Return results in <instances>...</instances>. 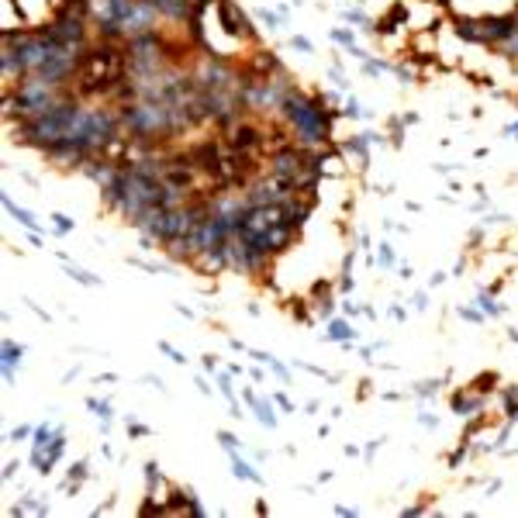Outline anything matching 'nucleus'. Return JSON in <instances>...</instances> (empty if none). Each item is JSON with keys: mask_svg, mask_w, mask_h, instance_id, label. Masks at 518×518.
Returning a JSON list of instances; mask_svg holds the SVG:
<instances>
[{"mask_svg": "<svg viewBox=\"0 0 518 518\" xmlns=\"http://www.w3.org/2000/svg\"><path fill=\"white\" fill-rule=\"evenodd\" d=\"M25 356V349L21 346H14L11 339H4V380L11 384L14 380V366H18V360Z\"/></svg>", "mask_w": 518, "mask_h": 518, "instance_id": "20e7f679", "label": "nucleus"}, {"mask_svg": "<svg viewBox=\"0 0 518 518\" xmlns=\"http://www.w3.org/2000/svg\"><path fill=\"white\" fill-rule=\"evenodd\" d=\"M52 221H56V228H59V231H70V228H73V221H70L66 214H52Z\"/></svg>", "mask_w": 518, "mask_h": 518, "instance_id": "9d476101", "label": "nucleus"}, {"mask_svg": "<svg viewBox=\"0 0 518 518\" xmlns=\"http://www.w3.org/2000/svg\"><path fill=\"white\" fill-rule=\"evenodd\" d=\"M480 308H484L487 315H497V311H501V308H497V304H494V301H490L487 294H480Z\"/></svg>", "mask_w": 518, "mask_h": 518, "instance_id": "9b49d317", "label": "nucleus"}, {"mask_svg": "<svg viewBox=\"0 0 518 518\" xmlns=\"http://www.w3.org/2000/svg\"><path fill=\"white\" fill-rule=\"evenodd\" d=\"M218 439H221V446H225L228 453H235V446H238V442H235V435H231V432H218Z\"/></svg>", "mask_w": 518, "mask_h": 518, "instance_id": "1a4fd4ad", "label": "nucleus"}, {"mask_svg": "<svg viewBox=\"0 0 518 518\" xmlns=\"http://www.w3.org/2000/svg\"><path fill=\"white\" fill-rule=\"evenodd\" d=\"M66 270H70L73 280H80V284H87V287H97V277H90L87 270H76V267H66Z\"/></svg>", "mask_w": 518, "mask_h": 518, "instance_id": "0eeeda50", "label": "nucleus"}, {"mask_svg": "<svg viewBox=\"0 0 518 518\" xmlns=\"http://www.w3.org/2000/svg\"><path fill=\"white\" fill-rule=\"evenodd\" d=\"M4 207H8V211H11V214H14V218H18L21 225H28V228H39L35 214H32V211H21V207H18V204H14L11 197H4Z\"/></svg>", "mask_w": 518, "mask_h": 518, "instance_id": "39448f33", "label": "nucleus"}, {"mask_svg": "<svg viewBox=\"0 0 518 518\" xmlns=\"http://www.w3.org/2000/svg\"><path fill=\"white\" fill-rule=\"evenodd\" d=\"M76 76H80L83 94H104L125 80V52L114 45H97V49L83 52Z\"/></svg>", "mask_w": 518, "mask_h": 518, "instance_id": "f257e3e1", "label": "nucleus"}, {"mask_svg": "<svg viewBox=\"0 0 518 518\" xmlns=\"http://www.w3.org/2000/svg\"><path fill=\"white\" fill-rule=\"evenodd\" d=\"M235 477H245V480H256V484L263 480V477H259V473H256V470H252L245 459H238V456H235Z\"/></svg>", "mask_w": 518, "mask_h": 518, "instance_id": "423d86ee", "label": "nucleus"}, {"mask_svg": "<svg viewBox=\"0 0 518 518\" xmlns=\"http://www.w3.org/2000/svg\"><path fill=\"white\" fill-rule=\"evenodd\" d=\"M380 263H384V267H391V263H394V252H391V245H380Z\"/></svg>", "mask_w": 518, "mask_h": 518, "instance_id": "4468645a", "label": "nucleus"}, {"mask_svg": "<svg viewBox=\"0 0 518 518\" xmlns=\"http://www.w3.org/2000/svg\"><path fill=\"white\" fill-rule=\"evenodd\" d=\"M294 49H301V52H311V42H304V39H294Z\"/></svg>", "mask_w": 518, "mask_h": 518, "instance_id": "2eb2a0df", "label": "nucleus"}, {"mask_svg": "<svg viewBox=\"0 0 518 518\" xmlns=\"http://www.w3.org/2000/svg\"><path fill=\"white\" fill-rule=\"evenodd\" d=\"M280 111H284V118L294 125L301 145H322V142L329 138V114L322 111V101H311V97L291 90V94L284 97Z\"/></svg>", "mask_w": 518, "mask_h": 518, "instance_id": "f03ea898", "label": "nucleus"}, {"mask_svg": "<svg viewBox=\"0 0 518 518\" xmlns=\"http://www.w3.org/2000/svg\"><path fill=\"white\" fill-rule=\"evenodd\" d=\"M159 349H163V353H166V356H169L173 363H187V360H183V356H180L176 349H173V346H166V342H159Z\"/></svg>", "mask_w": 518, "mask_h": 518, "instance_id": "f8f14e48", "label": "nucleus"}, {"mask_svg": "<svg viewBox=\"0 0 518 518\" xmlns=\"http://www.w3.org/2000/svg\"><path fill=\"white\" fill-rule=\"evenodd\" d=\"M218 14H221V25L228 35H242V39H252V25L245 14H238V8L231 0H218Z\"/></svg>", "mask_w": 518, "mask_h": 518, "instance_id": "7ed1b4c3", "label": "nucleus"}, {"mask_svg": "<svg viewBox=\"0 0 518 518\" xmlns=\"http://www.w3.org/2000/svg\"><path fill=\"white\" fill-rule=\"evenodd\" d=\"M329 339H339V342H342V339H353V332H349V325L335 322V325H332V332H329Z\"/></svg>", "mask_w": 518, "mask_h": 518, "instance_id": "6e6552de", "label": "nucleus"}, {"mask_svg": "<svg viewBox=\"0 0 518 518\" xmlns=\"http://www.w3.org/2000/svg\"><path fill=\"white\" fill-rule=\"evenodd\" d=\"M83 477H87V463H76V466H73V473H70V480H73V484H80Z\"/></svg>", "mask_w": 518, "mask_h": 518, "instance_id": "ddd939ff", "label": "nucleus"}]
</instances>
